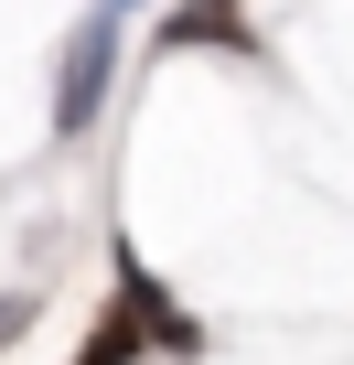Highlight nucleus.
<instances>
[{
	"label": "nucleus",
	"instance_id": "f257e3e1",
	"mask_svg": "<svg viewBox=\"0 0 354 365\" xmlns=\"http://www.w3.org/2000/svg\"><path fill=\"white\" fill-rule=\"evenodd\" d=\"M108 65H118V11H86L76 43H65V86H54V129H86L97 97H108Z\"/></svg>",
	"mask_w": 354,
	"mask_h": 365
},
{
	"label": "nucleus",
	"instance_id": "f03ea898",
	"mask_svg": "<svg viewBox=\"0 0 354 365\" xmlns=\"http://www.w3.org/2000/svg\"><path fill=\"white\" fill-rule=\"evenodd\" d=\"M161 33H172V43H236V22H226V11H172Z\"/></svg>",
	"mask_w": 354,
	"mask_h": 365
},
{
	"label": "nucleus",
	"instance_id": "7ed1b4c3",
	"mask_svg": "<svg viewBox=\"0 0 354 365\" xmlns=\"http://www.w3.org/2000/svg\"><path fill=\"white\" fill-rule=\"evenodd\" d=\"M11 333H22V301H0V344H11Z\"/></svg>",
	"mask_w": 354,
	"mask_h": 365
}]
</instances>
